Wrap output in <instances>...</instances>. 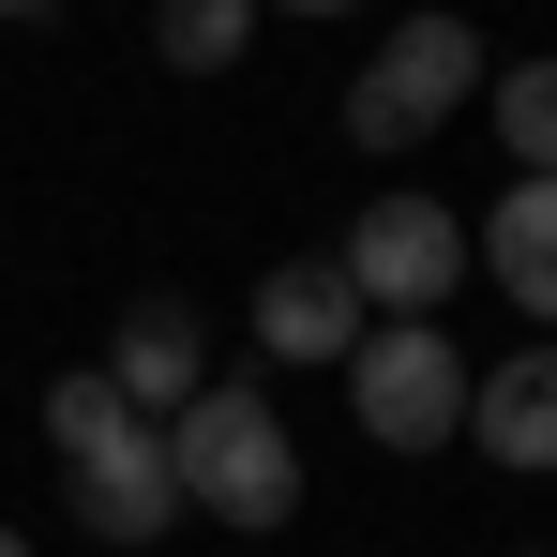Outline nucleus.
<instances>
[{
	"label": "nucleus",
	"instance_id": "obj_3",
	"mask_svg": "<svg viewBox=\"0 0 557 557\" xmlns=\"http://www.w3.org/2000/svg\"><path fill=\"white\" fill-rule=\"evenodd\" d=\"M482 76H497V61H482L467 15H407L362 76H347V136H362V151H422V136H453L467 106H482Z\"/></svg>",
	"mask_w": 557,
	"mask_h": 557
},
{
	"label": "nucleus",
	"instance_id": "obj_12",
	"mask_svg": "<svg viewBox=\"0 0 557 557\" xmlns=\"http://www.w3.org/2000/svg\"><path fill=\"white\" fill-rule=\"evenodd\" d=\"M0 557H30V543H15V528H0Z\"/></svg>",
	"mask_w": 557,
	"mask_h": 557
},
{
	"label": "nucleus",
	"instance_id": "obj_1",
	"mask_svg": "<svg viewBox=\"0 0 557 557\" xmlns=\"http://www.w3.org/2000/svg\"><path fill=\"white\" fill-rule=\"evenodd\" d=\"M46 453H61V482H76V528H91V543H166V528H182L166 422H136V407L106 392V362L46 376Z\"/></svg>",
	"mask_w": 557,
	"mask_h": 557
},
{
	"label": "nucleus",
	"instance_id": "obj_7",
	"mask_svg": "<svg viewBox=\"0 0 557 557\" xmlns=\"http://www.w3.org/2000/svg\"><path fill=\"white\" fill-rule=\"evenodd\" d=\"M467 437L512 467V482H543V467H557V332H543V347H512V362H467Z\"/></svg>",
	"mask_w": 557,
	"mask_h": 557
},
{
	"label": "nucleus",
	"instance_id": "obj_10",
	"mask_svg": "<svg viewBox=\"0 0 557 557\" xmlns=\"http://www.w3.org/2000/svg\"><path fill=\"white\" fill-rule=\"evenodd\" d=\"M497 106V151H512V182H557V61H512V76H482Z\"/></svg>",
	"mask_w": 557,
	"mask_h": 557
},
{
	"label": "nucleus",
	"instance_id": "obj_2",
	"mask_svg": "<svg viewBox=\"0 0 557 557\" xmlns=\"http://www.w3.org/2000/svg\"><path fill=\"white\" fill-rule=\"evenodd\" d=\"M166 467H182V512H211V528H257L272 543L286 512H301V453H286V422H272L257 376H211L182 422H166Z\"/></svg>",
	"mask_w": 557,
	"mask_h": 557
},
{
	"label": "nucleus",
	"instance_id": "obj_11",
	"mask_svg": "<svg viewBox=\"0 0 557 557\" xmlns=\"http://www.w3.org/2000/svg\"><path fill=\"white\" fill-rule=\"evenodd\" d=\"M242 46H257V0H166V15H151V61H166V76H226Z\"/></svg>",
	"mask_w": 557,
	"mask_h": 557
},
{
	"label": "nucleus",
	"instance_id": "obj_5",
	"mask_svg": "<svg viewBox=\"0 0 557 557\" xmlns=\"http://www.w3.org/2000/svg\"><path fill=\"white\" fill-rule=\"evenodd\" d=\"M332 272L362 286V317H422V332H437V301L467 286V226L437 211V196H407V182H392L362 226L332 242Z\"/></svg>",
	"mask_w": 557,
	"mask_h": 557
},
{
	"label": "nucleus",
	"instance_id": "obj_8",
	"mask_svg": "<svg viewBox=\"0 0 557 557\" xmlns=\"http://www.w3.org/2000/svg\"><path fill=\"white\" fill-rule=\"evenodd\" d=\"M376 317H362V286L332 272V257H286V272H257V347L272 362H332L347 376V347H362Z\"/></svg>",
	"mask_w": 557,
	"mask_h": 557
},
{
	"label": "nucleus",
	"instance_id": "obj_9",
	"mask_svg": "<svg viewBox=\"0 0 557 557\" xmlns=\"http://www.w3.org/2000/svg\"><path fill=\"white\" fill-rule=\"evenodd\" d=\"M467 272H497V286H512V317H543V332H557V182H512V196H497V226L467 242Z\"/></svg>",
	"mask_w": 557,
	"mask_h": 557
},
{
	"label": "nucleus",
	"instance_id": "obj_4",
	"mask_svg": "<svg viewBox=\"0 0 557 557\" xmlns=\"http://www.w3.org/2000/svg\"><path fill=\"white\" fill-rule=\"evenodd\" d=\"M347 422H362L376 453H453L467 437V347L422 332V317H376L362 347H347Z\"/></svg>",
	"mask_w": 557,
	"mask_h": 557
},
{
	"label": "nucleus",
	"instance_id": "obj_6",
	"mask_svg": "<svg viewBox=\"0 0 557 557\" xmlns=\"http://www.w3.org/2000/svg\"><path fill=\"white\" fill-rule=\"evenodd\" d=\"M106 392H121L136 422H182L196 392H211V332H196V301H136V317L106 332Z\"/></svg>",
	"mask_w": 557,
	"mask_h": 557
}]
</instances>
